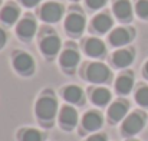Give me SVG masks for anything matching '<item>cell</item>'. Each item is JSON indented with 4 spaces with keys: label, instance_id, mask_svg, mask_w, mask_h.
<instances>
[{
    "label": "cell",
    "instance_id": "cell-1",
    "mask_svg": "<svg viewBox=\"0 0 148 141\" xmlns=\"http://www.w3.org/2000/svg\"><path fill=\"white\" fill-rule=\"evenodd\" d=\"M56 108H58V105H56V101L53 98L43 96L38 101L36 112L42 120H52L56 114Z\"/></svg>",
    "mask_w": 148,
    "mask_h": 141
},
{
    "label": "cell",
    "instance_id": "cell-2",
    "mask_svg": "<svg viewBox=\"0 0 148 141\" xmlns=\"http://www.w3.org/2000/svg\"><path fill=\"white\" fill-rule=\"evenodd\" d=\"M86 75H88V79L92 81V82H105L109 76V71L105 65L102 63H92L88 71H86Z\"/></svg>",
    "mask_w": 148,
    "mask_h": 141
},
{
    "label": "cell",
    "instance_id": "cell-3",
    "mask_svg": "<svg viewBox=\"0 0 148 141\" xmlns=\"http://www.w3.org/2000/svg\"><path fill=\"white\" fill-rule=\"evenodd\" d=\"M63 13V9L58 3H46L42 7V19L46 22H58Z\"/></svg>",
    "mask_w": 148,
    "mask_h": 141
},
{
    "label": "cell",
    "instance_id": "cell-4",
    "mask_svg": "<svg viewBox=\"0 0 148 141\" xmlns=\"http://www.w3.org/2000/svg\"><path fill=\"white\" fill-rule=\"evenodd\" d=\"M143 127H144V118L140 114H132L125 120L122 130L125 134H137Z\"/></svg>",
    "mask_w": 148,
    "mask_h": 141
},
{
    "label": "cell",
    "instance_id": "cell-5",
    "mask_svg": "<svg viewBox=\"0 0 148 141\" xmlns=\"http://www.w3.org/2000/svg\"><path fill=\"white\" fill-rule=\"evenodd\" d=\"M65 28L71 33H79L85 28V19L78 13H72L68 16V19L65 22Z\"/></svg>",
    "mask_w": 148,
    "mask_h": 141
},
{
    "label": "cell",
    "instance_id": "cell-6",
    "mask_svg": "<svg viewBox=\"0 0 148 141\" xmlns=\"http://www.w3.org/2000/svg\"><path fill=\"white\" fill-rule=\"evenodd\" d=\"M14 68L22 74H27L33 68V59L27 53H20L14 58Z\"/></svg>",
    "mask_w": 148,
    "mask_h": 141
},
{
    "label": "cell",
    "instance_id": "cell-7",
    "mask_svg": "<svg viewBox=\"0 0 148 141\" xmlns=\"http://www.w3.org/2000/svg\"><path fill=\"white\" fill-rule=\"evenodd\" d=\"M35 30H36V25H35V22L30 20V19H25V20H22V22L17 25V33H19V36L23 38V39L32 38V36L35 35Z\"/></svg>",
    "mask_w": 148,
    "mask_h": 141
},
{
    "label": "cell",
    "instance_id": "cell-8",
    "mask_svg": "<svg viewBox=\"0 0 148 141\" xmlns=\"http://www.w3.org/2000/svg\"><path fill=\"white\" fill-rule=\"evenodd\" d=\"M40 47H42V50H43L45 55H50V56H52V55H55V53L59 50L60 42H59V39H58L56 36H48V38H45V39L42 41Z\"/></svg>",
    "mask_w": 148,
    "mask_h": 141
},
{
    "label": "cell",
    "instance_id": "cell-9",
    "mask_svg": "<svg viewBox=\"0 0 148 141\" xmlns=\"http://www.w3.org/2000/svg\"><path fill=\"white\" fill-rule=\"evenodd\" d=\"M131 39V35L128 30L125 29H115L111 36H109V41L114 46H121V45H125L128 41Z\"/></svg>",
    "mask_w": 148,
    "mask_h": 141
},
{
    "label": "cell",
    "instance_id": "cell-10",
    "mask_svg": "<svg viewBox=\"0 0 148 141\" xmlns=\"http://www.w3.org/2000/svg\"><path fill=\"white\" fill-rule=\"evenodd\" d=\"M60 121L65 127H73L78 121V114L73 108L71 107H63L62 112H60Z\"/></svg>",
    "mask_w": 148,
    "mask_h": 141
},
{
    "label": "cell",
    "instance_id": "cell-11",
    "mask_svg": "<svg viewBox=\"0 0 148 141\" xmlns=\"http://www.w3.org/2000/svg\"><path fill=\"white\" fill-rule=\"evenodd\" d=\"M102 124V118L101 115L97 112H88L85 117H84V127L89 131L92 130H98Z\"/></svg>",
    "mask_w": 148,
    "mask_h": 141
},
{
    "label": "cell",
    "instance_id": "cell-12",
    "mask_svg": "<svg viewBox=\"0 0 148 141\" xmlns=\"http://www.w3.org/2000/svg\"><path fill=\"white\" fill-rule=\"evenodd\" d=\"M114 12L119 19H128L131 16V4L127 0H118L114 6Z\"/></svg>",
    "mask_w": 148,
    "mask_h": 141
},
{
    "label": "cell",
    "instance_id": "cell-13",
    "mask_svg": "<svg viewBox=\"0 0 148 141\" xmlns=\"http://www.w3.org/2000/svg\"><path fill=\"white\" fill-rule=\"evenodd\" d=\"M134 56L130 50H118L115 55H114V63L119 68H124V66H128L131 62H132Z\"/></svg>",
    "mask_w": 148,
    "mask_h": 141
},
{
    "label": "cell",
    "instance_id": "cell-14",
    "mask_svg": "<svg viewBox=\"0 0 148 141\" xmlns=\"http://www.w3.org/2000/svg\"><path fill=\"white\" fill-rule=\"evenodd\" d=\"M79 62V55L75 52V50H65L60 56V63L65 66V68H73L76 66V63Z\"/></svg>",
    "mask_w": 148,
    "mask_h": 141
},
{
    "label": "cell",
    "instance_id": "cell-15",
    "mask_svg": "<svg viewBox=\"0 0 148 141\" xmlns=\"http://www.w3.org/2000/svg\"><path fill=\"white\" fill-rule=\"evenodd\" d=\"M85 49H86V53L89 56H101L103 53V50H105V46H103V43L99 39H89L86 42Z\"/></svg>",
    "mask_w": 148,
    "mask_h": 141
},
{
    "label": "cell",
    "instance_id": "cell-16",
    "mask_svg": "<svg viewBox=\"0 0 148 141\" xmlns=\"http://www.w3.org/2000/svg\"><path fill=\"white\" fill-rule=\"evenodd\" d=\"M127 114V105L122 102H115L109 108V117L112 121H119Z\"/></svg>",
    "mask_w": 148,
    "mask_h": 141
},
{
    "label": "cell",
    "instance_id": "cell-17",
    "mask_svg": "<svg viewBox=\"0 0 148 141\" xmlns=\"http://www.w3.org/2000/svg\"><path fill=\"white\" fill-rule=\"evenodd\" d=\"M112 26V20L109 19V16L106 14H99L94 19V28L98 30V32H106L109 28Z\"/></svg>",
    "mask_w": 148,
    "mask_h": 141
},
{
    "label": "cell",
    "instance_id": "cell-18",
    "mask_svg": "<svg viewBox=\"0 0 148 141\" xmlns=\"http://www.w3.org/2000/svg\"><path fill=\"white\" fill-rule=\"evenodd\" d=\"M17 16H19V9H17V7H13V6L4 7V9L1 10V13H0L1 20L6 22V23H9V25L13 23V22L17 19Z\"/></svg>",
    "mask_w": 148,
    "mask_h": 141
},
{
    "label": "cell",
    "instance_id": "cell-19",
    "mask_svg": "<svg viewBox=\"0 0 148 141\" xmlns=\"http://www.w3.org/2000/svg\"><path fill=\"white\" fill-rule=\"evenodd\" d=\"M132 84H134L132 82V78L128 76V75H124V76L118 78V81H116V89L121 94H128L131 91V88H132Z\"/></svg>",
    "mask_w": 148,
    "mask_h": 141
},
{
    "label": "cell",
    "instance_id": "cell-20",
    "mask_svg": "<svg viewBox=\"0 0 148 141\" xmlns=\"http://www.w3.org/2000/svg\"><path fill=\"white\" fill-rule=\"evenodd\" d=\"M63 96L69 102H79L82 99V91L78 87H68L63 92Z\"/></svg>",
    "mask_w": 148,
    "mask_h": 141
},
{
    "label": "cell",
    "instance_id": "cell-21",
    "mask_svg": "<svg viewBox=\"0 0 148 141\" xmlns=\"http://www.w3.org/2000/svg\"><path fill=\"white\" fill-rule=\"evenodd\" d=\"M109 98H111V94H109V91H106L105 88H99V89H97V91L94 92V95H92L94 102L98 104V105L106 104V102L109 101Z\"/></svg>",
    "mask_w": 148,
    "mask_h": 141
},
{
    "label": "cell",
    "instance_id": "cell-22",
    "mask_svg": "<svg viewBox=\"0 0 148 141\" xmlns=\"http://www.w3.org/2000/svg\"><path fill=\"white\" fill-rule=\"evenodd\" d=\"M135 98H137V102H138L140 105L148 107V88L147 87L140 88L138 92H137V95H135Z\"/></svg>",
    "mask_w": 148,
    "mask_h": 141
},
{
    "label": "cell",
    "instance_id": "cell-23",
    "mask_svg": "<svg viewBox=\"0 0 148 141\" xmlns=\"http://www.w3.org/2000/svg\"><path fill=\"white\" fill-rule=\"evenodd\" d=\"M23 141H42V135L36 130H27L23 134Z\"/></svg>",
    "mask_w": 148,
    "mask_h": 141
},
{
    "label": "cell",
    "instance_id": "cell-24",
    "mask_svg": "<svg viewBox=\"0 0 148 141\" xmlns=\"http://www.w3.org/2000/svg\"><path fill=\"white\" fill-rule=\"evenodd\" d=\"M137 13L141 17H148V0H140L137 3Z\"/></svg>",
    "mask_w": 148,
    "mask_h": 141
},
{
    "label": "cell",
    "instance_id": "cell-25",
    "mask_svg": "<svg viewBox=\"0 0 148 141\" xmlns=\"http://www.w3.org/2000/svg\"><path fill=\"white\" fill-rule=\"evenodd\" d=\"M86 3H88L89 7H92V9H98V7H101V6H103L105 0H86Z\"/></svg>",
    "mask_w": 148,
    "mask_h": 141
},
{
    "label": "cell",
    "instance_id": "cell-26",
    "mask_svg": "<svg viewBox=\"0 0 148 141\" xmlns=\"http://www.w3.org/2000/svg\"><path fill=\"white\" fill-rule=\"evenodd\" d=\"M88 141H105V137L103 135H92L88 138Z\"/></svg>",
    "mask_w": 148,
    "mask_h": 141
},
{
    "label": "cell",
    "instance_id": "cell-27",
    "mask_svg": "<svg viewBox=\"0 0 148 141\" xmlns=\"http://www.w3.org/2000/svg\"><path fill=\"white\" fill-rule=\"evenodd\" d=\"M22 1H23V3L26 4V6L32 7V6H35V4H36V3L39 1V0H22Z\"/></svg>",
    "mask_w": 148,
    "mask_h": 141
},
{
    "label": "cell",
    "instance_id": "cell-28",
    "mask_svg": "<svg viewBox=\"0 0 148 141\" xmlns=\"http://www.w3.org/2000/svg\"><path fill=\"white\" fill-rule=\"evenodd\" d=\"M4 42H6V35H4V32L0 29V46L4 45Z\"/></svg>",
    "mask_w": 148,
    "mask_h": 141
},
{
    "label": "cell",
    "instance_id": "cell-29",
    "mask_svg": "<svg viewBox=\"0 0 148 141\" xmlns=\"http://www.w3.org/2000/svg\"><path fill=\"white\" fill-rule=\"evenodd\" d=\"M145 72L148 74V62H147V65H145Z\"/></svg>",
    "mask_w": 148,
    "mask_h": 141
}]
</instances>
